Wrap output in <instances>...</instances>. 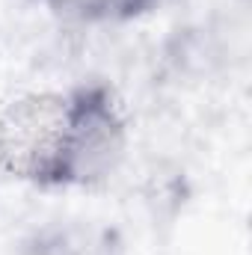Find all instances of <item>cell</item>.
Here are the masks:
<instances>
[{"mask_svg": "<svg viewBox=\"0 0 252 255\" xmlns=\"http://www.w3.org/2000/svg\"><path fill=\"white\" fill-rule=\"evenodd\" d=\"M68 95L30 92L0 107V163L36 184H63Z\"/></svg>", "mask_w": 252, "mask_h": 255, "instance_id": "obj_1", "label": "cell"}, {"mask_svg": "<svg viewBox=\"0 0 252 255\" xmlns=\"http://www.w3.org/2000/svg\"><path fill=\"white\" fill-rule=\"evenodd\" d=\"M125 148V119L104 89H80L68 95L63 184H95L110 178L119 169Z\"/></svg>", "mask_w": 252, "mask_h": 255, "instance_id": "obj_2", "label": "cell"}]
</instances>
